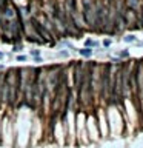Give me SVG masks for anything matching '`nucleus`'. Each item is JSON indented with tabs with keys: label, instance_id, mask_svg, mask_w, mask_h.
<instances>
[{
	"label": "nucleus",
	"instance_id": "f257e3e1",
	"mask_svg": "<svg viewBox=\"0 0 143 148\" xmlns=\"http://www.w3.org/2000/svg\"><path fill=\"white\" fill-rule=\"evenodd\" d=\"M101 77H103V80H101V92H103V94H108V92L111 91V83H109V66H108V65L105 66V71H103V74H101Z\"/></svg>",
	"mask_w": 143,
	"mask_h": 148
},
{
	"label": "nucleus",
	"instance_id": "f03ea898",
	"mask_svg": "<svg viewBox=\"0 0 143 148\" xmlns=\"http://www.w3.org/2000/svg\"><path fill=\"white\" fill-rule=\"evenodd\" d=\"M34 26H35V29L38 31V34H40V35H42V37H43V39H45V40H51V35H49V32H48V31H46L45 28H42V26H40L38 23H35Z\"/></svg>",
	"mask_w": 143,
	"mask_h": 148
},
{
	"label": "nucleus",
	"instance_id": "7ed1b4c3",
	"mask_svg": "<svg viewBox=\"0 0 143 148\" xmlns=\"http://www.w3.org/2000/svg\"><path fill=\"white\" fill-rule=\"evenodd\" d=\"M80 54H83V56H91V49H80Z\"/></svg>",
	"mask_w": 143,
	"mask_h": 148
},
{
	"label": "nucleus",
	"instance_id": "20e7f679",
	"mask_svg": "<svg viewBox=\"0 0 143 148\" xmlns=\"http://www.w3.org/2000/svg\"><path fill=\"white\" fill-rule=\"evenodd\" d=\"M125 42H134V35H128V37H125Z\"/></svg>",
	"mask_w": 143,
	"mask_h": 148
}]
</instances>
